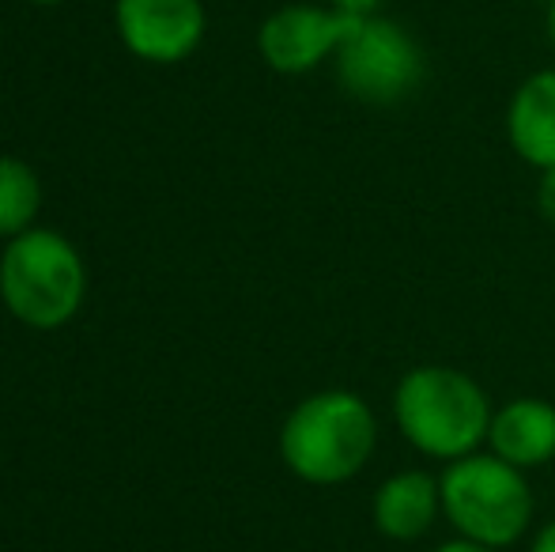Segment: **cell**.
Instances as JSON below:
<instances>
[{"label": "cell", "mask_w": 555, "mask_h": 552, "mask_svg": "<svg viewBox=\"0 0 555 552\" xmlns=\"http://www.w3.org/2000/svg\"><path fill=\"white\" fill-rule=\"evenodd\" d=\"M393 416L401 435L427 458L457 462L480 450L491 432V409L483 386L473 375L446 363L412 368L397 383Z\"/></svg>", "instance_id": "1"}, {"label": "cell", "mask_w": 555, "mask_h": 552, "mask_svg": "<svg viewBox=\"0 0 555 552\" xmlns=\"http://www.w3.org/2000/svg\"><path fill=\"white\" fill-rule=\"evenodd\" d=\"M378 420L351 390H322L302 398L280 427V458L307 485H344L371 462Z\"/></svg>", "instance_id": "2"}, {"label": "cell", "mask_w": 555, "mask_h": 552, "mask_svg": "<svg viewBox=\"0 0 555 552\" xmlns=\"http://www.w3.org/2000/svg\"><path fill=\"white\" fill-rule=\"evenodd\" d=\"M439 492L446 523L483 549H511L533 523V492L526 470L495 454L476 450L457 462H446Z\"/></svg>", "instance_id": "3"}, {"label": "cell", "mask_w": 555, "mask_h": 552, "mask_svg": "<svg viewBox=\"0 0 555 552\" xmlns=\"http://www.w3.org/2000/svg\"><path fill=\"white\" fill-rule=\"evenodd\" d=\"M88 273L76 246L57 231H23L0 254V299L30 330H57L80 310Z\"/></svg>", "instance_id": "4"}, {"label": "cell", "mask_w": 555, "mask_h": 552, "mask_svg": "<svg viewBox=\"0 0 555 552\" xmlns=\"http://www.w3.org/2000/svg\"><path fill=\"white\" fill-rule=\"evenodd\" d=\"M336 80L356 103L397 106L424 84V50L386 15H366L336 53Z\"/></svg>", "instance_id": "5"}, {"label": "cell", "mask_w": 555, "mask_h": 552, "mask_svg": "<svg viewBox=\"0 0 555 552\" xmlns=\"http://www.w3.org/2000/svg\"><path fill=\"white\" fill-rule=\"evenodd\" d=\"M359 15L336 12V8L287 4L272 12L257 30V50L264 65L280 76H302L318 68L325 57H336L340 46L356 35Z\"/></svg>", "instance_id": "6"}, {"label": "cell", "mask_w": 555, "mask_h": 552, "mask_svg": "<svg viewBox=\"0 0 555 552\" xmlns=\"http://www.w3.org/2000/svg\"><path fill=\"white\" fill-rule=\"evenodd\" d=\"M114 20L121 42L155 65L185 61L208 27L201 0H117Z\"/></svg>", "instance_id": "7"}, {"label": "cell", "mask_w": 555, "mask_h": 552, "mask_svg": "<svg viewBox=\"0 0 555 552\" xmlns=\"http://www.w3.org/2000/svg\"><path fill=\"white\" fill-rule=\"evenodd\" d=\"M442 511L439 477L424 470H401L374 492V526L389 541H416L431 530Z\"/></svg>", "instance_id": "8"}, {"label": "cell", "mask_w": 555, "mask_h": 552, "mask_svg": "<svg viewBox=\"0 0 555 552\" xmlns=\"http://www.w3.org/2000/svg\"><path fill=\"white\" fill-rule=\"evenodd\" d=\"M488 447L495 458L537 470L555 458V406L541 398H514L503 409H495L488 432Z\"/></svg>", "instance_id": "9"}, {"label": "cell", "mask_w": 555, "mask_h": 552, "mask_svg": "<svg viewBox=\"0 0 555 552\" xmlns=\"http://www.w3.org/2000/svg\"><path fill=\"white\" fill-rule=\"evenodd\" d=\"M506 140L529 167H555V68H541L518 84L506 106Z\"/></svg>", "instance_id": "10"}, {"label": "cell", "mask_w": 555, "mask_h": 552, "mask_svg": "<svg viewBox=\"0 0 555 552\" xmlns=\"http://www.w3.org/2000/svg\"><path fill=\"white\" fill-rule=\"evenodd\" d=\"M42 208V182L23 159L0 155V235L15 239L30 231Z\"/></svg>", "instance_id": "11"}, {"label": "cell", "mask_w": 555, "mask_h": 552, "mask_svg": "<svg viewBox=\"0 0 555 552\" xmlns=\"http://www.w3.org/2000/svg\"><path fill=\"white\" fill-rule=\"evenodd\" d=\"M537 213L555 228V167L541 170V185H537Z\"/></svg>", "instance_id": "12"}, {"label": "cell", "mask_w": 555, "mask_h": 552, "mask_svg": "<svg viewBox=\"0 0 555 552\" xmlns=\"http://www.w3.org/2000/svg\"><path fill=\"white\" fill-rule=\"evenodd\" d=\"M336 12H348V15H359V20H366V15H378V8L386 4V0H330Z\"/></svg>", "instance_id": "13"}, {"label": "cell", "mask_w": 555, "mask_h": 552, "mask_svg": "<svg viewBox=\"0 0 555 552\" xmlns=\"http://www.w3.org/2000/svg\"><path fill=\"white\" fill-rule=\"evenodd\" d=\"M529 552H555V518H552L548 526H544L541 534H537V538H533V549H529Z\"/></svg>", "instance_id": "14"}, {"label": "cell", "mask_w": 555, "mask_h": 552, "mask_svg": "<svg viewBox=\"0 0 555 552\" xmlns=\"http://www.w3.org/2000/svg\"><path fill=\"white\" fill-rule=\"evenodd\" d=\"M435 552H495V549H483V545H476V541L457 538V541H446V545H439Z\"/></svg>", "instance_id": "15"}, {"label": "cell", "mask_w": 555, "mask_h": 552, "mask_svg": "<svg viewBox=\"0 0 555 552\" xmlns=\"http://www.w3.org/2000/svg\"><path fill=\"white\" fill-rule=\"evenodd\" d=\"M548 42H552V50H555V0L548 4Z\"/></svg>", "instance_id": "16"}, {"label": "cell", "mask_w": 555, "mask_h": 552, "mask_svg": "<svg viewBox=\"0 0 555 552\" xmlns=\"http://www.w3.org/2000/svg\"><path fill=\"white\" fill-rule=\"evenodd\" d=\"M35 4H65V0H35Z\"/></svg>", "instance_id": "17"}, {"label": "cell", "mask_w": 555, "mask_h": 552, "mask_svg": "<svg viewBox=\"0 0 555 552\" xmlns=\"http://www.w3.org/2000/svg\"><path fill=\"white\" fill-rule=\"evenodd\" d=\"M533 4H552V0H533Z\"/></svg>", "instance_id": "18"}]
</instances>
